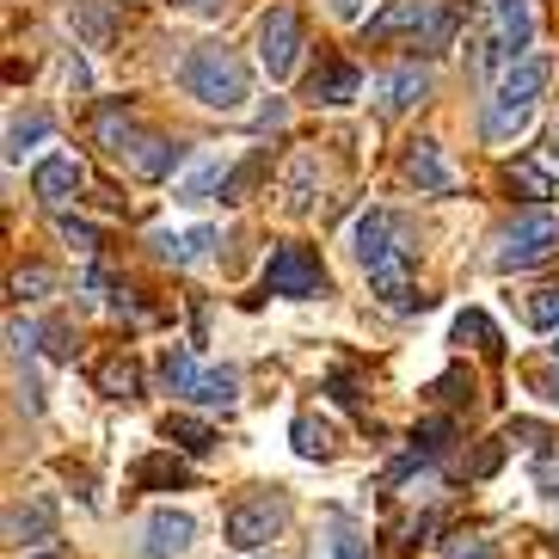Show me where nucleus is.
Wrapping results in <instances>:
<instances>
[{
    "label": "nucleus",
    "instance_id": "1",
    "mask_svg": "<svg viewBox=\"0 0 559 559\" xmlns=\"http://www.w3.org/2000/svg\"><path fill=\"white\" fill-rule=\"evenodd\" d=\"M179 81H185V93H191L198 105H210V111H240V105L252 99V74H247V62H240L228 44H203V50H191L185 68H179Z\"/></svg>",
    "mask_w": 559,
    "mask_h": 559
},
{
    "label": "nucleus",
    "instance_id": "2",
    "mask_svg": "<svg viewBox=\"0 0 559 559\" xmlns=\"http://www.w3.org/2000/svg\"><path fill=\"white\" fill-rule=\"evenodd\" d=\"M486 7V44H479V68L486 74H510L523 62L528 37H535V13L528 0H479Z\"/></svg>",
    "mask_w": 559,
    "mask_h": 559
},
{
    "label": "nucleus",
    "instance_id": "3",
    "mask_svg": "<svg viewBox=\"0 0 559 559\" xmlns=\"http://www.w3.org/2000/svg\"><path fill=\"white\" fill-rule=\"evenodd\" d=\"M559 252V222L547 210H528L516 215L504 228V240H498V271H535V264H547Z\"/></svg>",
    "mask_w": 559,
    "mask_h": 559
},
{
    "label": "nucleus",
    "instance_id": "4",
    "mask_svg": "<svg viewBox=\"0 0 559 559\" xmlns=\"http://www.w3.org/2000/svg\"><path fill=\"white\" fill-rule=\"evenodd\" d=\"M283 528H289V498H240V504L228 510V523H222V535H228V547H240V554H252V547L277 542Z\"/></svg>",
    "mask_w": 559,
    "mask_h": 559
},
{
    "label": "nucleus",
    "instance_id": "5",
    "mask_svg": "<svg viewBox=\"0 0 559 559\" xmlns=\"http://www.w3.org/2000/svg\"><path fill=\"white\" fill-rule=\"evenodd\" d=\"M259 62L271 81H289L301 62V19L296 7H271V13L259 19Z\"/></svg>",
    "mask_w": 559,
    "mask_h": 559
},
{
    "label": "nucleus",
    "instance_id": "6",
    "mask_svg": "<svg viewBox=\"0 0 559 559\" xmlns=\"http://www.w3.org/2000/svg\"><path fill=\"white\" fill-rule=\"evenodd\" d=\"M326 271L313 259V247H277L264 264V296H320Z\"/></svg>",
    "mask_w": 559,
    "mask_h": 559
},
{
    "label": "nucleus",
    "instance_id": "7",
    "mask_svg": "<svg viewBox=\"0 0 559 559\" xmlns=\"http://www.w3.org/2000/svg\"><path fill=\"white\" fill-rule=\"evenodd\" d=\"M191 542H198V516H191V510L160 504V510L142 516V559H179Z\"/></svg>",
    "mask_w": 559,
    "mask_h": 559
},
{
    "label": "nucleus",
    "instance_id": "8",
    "mask_svg": "<svg viewBox=\"0 0 559 559\" xmlns=\"http://www.w3.org/2000/svg\"><path fill=\"white\" fill-rule=\"evenodd\" d=\"M369 296H376L388 313H412L418 301H425L418 296V283H412V252H394L388 264L369 271Z\"/></svg>",
    "mask_w": 559,
    "mask_h": 559
},
{
    "label": "nucleus",
    "instance_id": "9",
    "mask_svg": "<svg viewBox=\"0 0 559 559\" xmlns=\"http://www.w3.org/2000/svg\"><path fill=\"white\" fill-rule=\"evenodd\" d=\"M357 264L362 271H376V264H388L394 252H406V240H400V222L388 210H369V215H357Z\"/></svg>",
    "mask_w": 559,
    "mask_h": 559
},
{
    "label": "nucleus",
    "instance_id": "10",
    "mask_svg": "<svg viewBox=\"0 0 559 559\" xmlns=\"http://www.w3.org/2000/svg\"><path fill=\"white\" fill-rule=\"evenodd\" d=\"M547 81H554V62H547V56H523V62H516L504 81H498V99H492V105H510V111H535V99L547 93Z\"/></svg>",
    "mask_w": 559,
    "mask_h": 559
},
{
    "label": "nucleus",
    "instance_id": "11",
    "mask_svg": "<svg viewBox=\"0 0 559 559\" xmlns=\"http://www.w3.org/2000/svg\"><path fill=\"white\" fill-rule=\"evenodd\" d=\"M7 542L13 547H44V542H56V504L44 492H32L25 498V504H13L7 510Z\"/></svg>",
    "mask_w": 559,
    "mask_h": 559
},
{
    "label": "nucleus",
    "instance_id": "12",
    "mask_svg": "<svg viewBox=\"0 0 559 559\" xmlns=\"http://www.w3.org/2000/svg\"><path fill=\"white\" fill-rule=\"evenodd\" d=\"M425 99H430V74L418 62L394 68V74H381V86H376V111L381 117H406L412 105H425Z\"/></svg>",
    "mask_w": 559,
    "mask_h": 559
},
{
    "label": "nucleus",
    "instance_id": "13",
    "mask_svg": "<svg viewBox=\"0 0 559 559\" xmlns=\"http://www.w3.org/2000/svg\"><path fill=\"white\" fill-rule=\"evenodd\" d=\"M406 179L418 185V191H430V198L461 191V173L443 160V148H437V142H412V148H406Z\"/></svg>",
    "mask_w": 559,
    "mask_h": 559
},
{
    "label": "nucleus",
    "instance_id": "14",
    "mask_svg": "<svg viewBox=\"0 0 559 559\" xmlns=\"http://www.w3.org/2000/svg\"><path fill=\"white\" fill-rule=\"evenodd\" d=\"M81 185H86V166L74 160V154H50V160H37V173H32V198L56 210V203H68Z\"/></svg>",
    "mask_w": 559,
    "mask_h": 559
},
{
    "label": "nucleus",
    "instance_id": "15",
    "mask_svg": "<svg viewBox=\"0 0 559 559\" xmlns=\"http://www.w3.org/2000/svg\"><path fill=\"white\" fill-rule=\"evenodd\" d=\"M68 25H74V37H81L86 50H111L117 44V7L111 0H74Z\"/></svg>",
    "mask_w": 559,
    "mask_h": 559
},
{
    "label": "nucleus",
    "instance_id": "16",
    "mask_svg": "<svg viewBox=\"0 0 559 559\" xmlns=\"http://www.w3.org/2000/svg\"><path fill=\"white\" fill-rule=\"evenodd\" d=\"M228 173H234V166L222 160V154H203V160L191 166V173H185V179H173V198H179V203L222 198V185H228Z\"/></svg>",
    "mask_w": 559,
    "mask_h": 559
},
{
    "label": "nucleus",
    "instance_id": "17",
    "mask_svg": "<svg viewBox=\"0 0 559 559\" xmlns=\"http://www.w3.org/2000/svg\"><path fill=\"white\" fill-rule=\"evenodd\" d=\"M362 93V74L350 62H326V68H313V81H308V99L320 105H350Z\"/></svg>",
    "mask_w": 559,
    "mask_h": 559
},
{
    "label": "nucleus",
    "instance_id": "18",
    "mask_svg": "<svg viewBox=\"0 0 559 559\" xmlns=\"http://www.w3.org/2000/svg\"><path fill=\"white\" fill-rule=\"evenodd\" d=\"M313 185H320V148H301L283 173V210H313Z\"/></svg>",
    "mask_w": 559,
    "mask_h": 559
},
{
    "label": "nucleus",
    "instance_id": "19",
    "mask_svg": "<svg viewBox=\"0 0 559 559\" xmlns=\"http://www.w3.org/2000/svg\"><path fill=\"white\" fill-rule=\"evenodd\" d=\"M425 25H430L425 0H394L388 13L369 19V44H388V37H400V32H425Z\"/></svg>",
    "mask_w": 559,
    "mask_h": 559
},
{
    "label": "nucleus",
    "instance_id": "20",
    "mask_svg": "<svg viewBox=\"0 0 559 559\" xmlns=\"http://www.w3.org/2000/svg\"><path fill=\"white\" fill-rule=\"evenodd\" d=\"M215 247V228H185V234H154V252H160L166 264H198L210 259Z\"/></svg>",
    "mask_w": 559,
    "mask_h": 559
},
{
    "label": "nucleus",
    "instance_id": "21",
    "mask_svg": "<svg viewBox=\"0 0 559 559\" xmlns=\"http://www.w3.org/2000/svg\"><path fill=\"white\" fill-rule=\"evenodd\" d=\"M185 400H191V406H210V412L215 406L228 412L234 400H240V376H234V369H198V381H191Z\"/></svg>",
    "mask_w": 559,
    "mask_h": 559
},
{
    "label": "nucleus",
    "instance_id": "22",
    "mask_svg": "<svg viewBox=\"0 0 559 559\" xmlns=\"http://www.w3.org/2000/svg\"><path fill=\"white\" fill-rule=\"evenodd\" d=\"M142 142H148V135H135V123L123 111H99V148L111 154V160H135V148H142Z\"/></svg>",
    "mask_w": 559,
    "mask_h": 559
},
{
    "label": "nucleus",
    "instance_id": "23",
    "mask_svg": "<svg viewBox=\"0 0 559 559\" xmlns=\"http://www.w3.org/2000/svg\"><path fill=\"white\" fill-rule=\"evenodd\" d=\"M99 394L105 400H135L142 394V369H135V357H105L99 362Z\"/></svg>",
    "mask_w": 559,
    "mask_h": 559
},
{
    "label": "nucleus",
    "instance_id": "24",
    "mask_svg": "<svg viewBox=\"0 0 559 559\" xmlns=\"http://www.w3.org/2000/svg\"><path fill=\"white\" fill-rule=\"evenodd\" d=\"M44 135H50V117H44V111H19L13 123H7V166H19V160H25V148H37Z\"/></svg>",
    "mask_w": 559,
    "mask_h": 559
},
{
    "label": "nucleus",
    "instance_id": "25",
    "mask_svg": "<svg viewBox=\"0 0 559 559\" xmlns=\"http://www.w3.org/2000/svg\"><path fill=\"white\" fill-rule=\"evenodd\" d=\"M179 160L185 154L173 148V142H160V135H148V142H142V148H135V179H166V173H179Z\"/></svg>",
    "mask_w": 559,
    "mask_h": 559
},
{
    "label": "nucleus",
    "instance_id": "26",
    "mask_svg": "<svg viewBox=\"0 0 559 559\" xmlns=\"http://www.w3.org/2000/svg\"><path fill=\"white\" fill-rule=\"evenodd\" d=\"M289 437H296V455H308V461L332 455V425L326 418H313V412H301L296 425H289Z\"/></svg>",
    "mask_w": 559,
    "mask_h": 559
},
{
    "label": "nucleus",
    "instance_id": "27",
    "mask_svg": "<svg viewBox=\"0 0 559 559\" xmlns=\"http://www.w3.org/2000/svg\"><path fill=\"white\" fill-rule=\"evenodd\" d=\"M135 486H185V479H191V467H185L179 455H173V449H166V455H148V461H135Z\"/></svg>",
    "mask_w": 559,
    "mask_h": 559
},
{
    "label": "nucleus",
    "instance_id": "28",
    "mask_svg": "<svg viewBox=\"0 0 559 559\" xmlns=\"http://www.w3.org/2000/svg\"><path fill=\"white\" fill-rule=\"evenodd\" d=\"M56 271L50 264H25V271H13V283H7V296L13 301H44V296H56Z\"/></svg>",
    "mask_w": 559,
    "mask_h": 559
},
{
    "label": "nucleus",
    "instance_id": "29",
    "mask_svg": "<svg viewBox=\"0 0 559 559\" xmlns=\"http://www.w3.org/2000/svg\"><path fill=\"white\" fill-rule=\"evenodd\" d=\"M191 381H198V362H191V350H185V345H173L160 357V388L185 400V394H191Z\"/></svg>",
    "mask_w": 559,
    "mask_h": 559
},
{
    "label": "nucleus",
    "instance_id": "30",
    "mask_svg": "<svg viewBox=\"0 0 559 559\" xmlns=\"http://www.w3.org/2000/svg\"><path fill=\"white\" fill-rule=\"evenodd\" d=\"M455 338H461V345L474 338V350H486V357H498V350H504V338H498V326H492V320H486L479 308H467V313L455 320Z\"/></svg>",
    "mask_w": 559,
    "mask_h": 559
},
{
    "label": "nucleus",
    "instance_id": "31",
    "mask_svg": "<svg viewBox=\"0 0 559 559\" xmlns=\"http://www.w3.org/2000/svg\"><path fill=\"white\" fill-rule=\"evenodd\" d=\"M264 166H271V154H252V160L247 166H234V173H228V185H222V203H247L252 198V185H259L264 179Z\"/></svg>",
    "mask_w": 559,
    "mask_h": 559
},
{
    "label": "nucleus",
    "instance_id": "32",
    "mask_svg": "<svg viewBox=\"0 0 559 559\" xmlns=\"http://www.w3.org/2000/svg\"><path fill=\"white\" fill-rule=\"evenodd\" d=\"M528 117H535V111H510V105H492L479 130H486V142H510V135H523V130H528Z\"/></svg>",
    "mask_w": 559,
    "mask_h": 559
},
{
    "label": "nucleus",
    "instance_id": "33",
    "mask_svg": "<svg viewBox=\"0 0 559 559\" xmlns=\"http://www.w3.org/2000/svg\"><path fill=\"white\" fill-rule=\"evenodd\" d=\"M523 320L535 332H559V289H535V296L523 301Z\"/></svg>",
    "mask_w": 559,
    "mask_h": 559
},
{
    "label": "nucleus",
    "instance_id": "34",
    "mask_svg": "<svg viewBox=\"0 0 559 559\" xmlns=\"http://www.w3.org/2000/svg\"><path fill=\"white\" fill-rule=\"evenodd\" d=\"M166 437L179 449H191V455H203V449H215V430L198 425V418H166Z\"/></svg>",
    "mask_w": 559,
    "mask_h": 559
},
{
    "label": "nucleus",
    "instance_id": "35",
    "mask_svg": "<svg viewBox=\"0 0 559 559\" xmlns=\"http://www.w3.org/2000/svg\"><path fill=\"white\" fill-rule=\"evenodd\" d=\"M449 437H455V425H449V418H430V425L418 430V437H412V455H418V461L443 455V449H449Z\"/></svg>",
    "mask_w": 559,
    "mask_h": 559
},
{
    "label": "nucleus",
    "instance_id": "36",
    "mask_svg": "<svg viewBox=\"0 0 559 559\" xmlns=\"http://www.w3.org/2000/svg\"><path fill=\"white\" fill-rule=\"evenodd\" d=\"M510 191H523V198H535V203H542V198H554V185H547V173H542V166H528V160H516V166H510Z\"/></svg>",
    "mask_w": 559,
    "mask_h": 559
},
{
    "label": "nucleus",
    "instance_id": "37",
    "mask_svg": "<svg viewBox=\"0 0 559 559\" xmlns=\"http://www.w3.org/2000/svg\"><path fill=\"white\" fill-rule=\"evenodd\" d=\"M449 37H455V7H430V25L418 32L425 50H449Z\"/></svg>",
    "mask_w": 559,
    "mask_h": 559
},
{
    "label": "nucleus",
    "instance_id": "38",
    "mask_svg": "<svg viewBox=\"0 0 559 559\" xmlns=\"http://www.w3.org/2000/svg\"><path fill=\"white\" fill-rule=\"evenodd\" d=\"M44 350H50L56 362H74V326H68V320H50V326H44Z\"/></svg>",
    "mask_w": 559,
    "mask_h": 559
},
{
    "label": "nucleus",
    "instance_id": "39",
    "mask_svg": "<svg viewBox=\"0 0 559 559\" xmlns=\"http://www.w3.org/2000/svg\"><path fill=\"white\" fill-rule=\"evenodd\" d=\"M56 234H62L68 247H81V252H99V234L86 228V222H74V215H56Z\"/></svg>",
    "mask_w": 559,
    "mask_h": 559
},
{
    "label": "nucleus",
    "instance_id": "40",
    "mask_svg": "<svg viewBox=\"0 0 559 559\" xmlns=\"http://www.w3.org/2000/svg\"><path fill=\"white\" fill-rule=\"evenodd\" d=\"M332 559H369V542L357 528H332Z\"/></svg>",
    "mask_w": 559,
    "mask_h": 559
},
{
    "label": "nucleus",
    "instance_id": "41",
    "mask_svg": "<svg viewBox=\"0 0 559 559\" xmlns=\"http://www.w3.org/2000/svg\"><path fill=\"white\" fill-rule=\"evenodd\" d=\"M535 492H542V498H559V455L535 461Z\"/></svg>",
    "mask_w": 559,
    "mask_h": 559
},
{
    "label": "nucleus",
    "instance_id": "42",
    "mask_svg": "<svg viewBox=\"0 0 559 559\" xmlns=\"http://www.w3.org/2000/svg\"><path fill=\"white\" fill-rule=\"evenodd\" d=\"M504 443H547V425H535V418H516V425L504 430Z\"/></svg>",
    "mask_w": 559,
    "mask_h": 559
},
{
    "label": "nucleus",
    "instance_id": "43",
    "mask_svg": "<svg viewBox=\"0 0 559 559\" xmlns=\"http://www.w3.org/2000/svg\"><path fill=\"white\" fill-rule=\"evenodd\" d=\"M332 7V19H345V25H357L362 13H369V0H326Z\"/></svg>",
    "mask_w": 559,
    "mask_h": 559
},
{
    "label": "nucleus",
    "instance_id": "44",
    "mask_svg": "<svg viewBox=\"0 0 559 559\" xmlns=\"http://www.w3.org/2000/svg\"><path fill=\"white\" fill-rule=\"evenodd\" d=\"M283 117H289V111H283V105H277V99H271V105H264V111H259V130H277Z\"/></svg>",
    "mask_w": 559,
    "mask_h": 559
},
{
    "label": "nucleus",
    "instance_id": "45",
    "mask_svg": "<svg viewBox=\"0 0 559 559\" xmlns=\"http://www.w3.org/2000/svg\"><path fill=\"white\" fill-rule=\"evenodd\" d=\"M173 7H185V13H210V7H222V0H173Z\"/></svg>",
    "mask_w": 559,
    "mask_h": 559
},
{
    "label": "nucleus",
    "instance_id": "46",
    "mask_svg": "<svg viewBox=\"0 0 559 559\" xmlns=\"http://www.w3.org/2000/svg\"><path fill=\"white\" fill-rule=\"evenodd\" d=\"M455 559H492V547H486V542H474V547H461Z\"/></svg>",
    "mask_w": 559,
    "mask_h": 559
},
{
    "label": "nucleus",
    "instance_id": "47",
    "mask_svg": "<svg viewBox=\"0 0 559 559\" xmlns=\"http://www.w3.org/2000/svg\"><path fill=\"white\" fill-rule=\"evenodd\" d=\"M547 160L559 166V123H554V130H547Z\"/></svg>",
    "mask_w": 559,
    "mask_h": 559
},
{
    "label": "nucleus",
    "instance_id": "48",
    "mask_svg": "<svg viewBox=\"0 0 559 559\" xmlns=\"http://www.w3.org/2000/svg\"><path fill=\"white\" fill-rule=\"evenodd\" d=\"M542 394H547V400H554V406H559V376H542Z\"/></svg>",
    "mask_w": 559,
    "mask_h": 559
},
{
    "label": "nucleus",
    "instance_id": "49",
    "mask_svg": "<svg viewBox=\"0 0 559 559\" xmlns=\"http://www.w3.org/2000/svg\"><path fill=\"white\" fill-rule=\"evenodd\" d=\"M25 559H68L62 547H37V554H25Z\"/></svg>",
    "mask_w": 559,
    "mask_h": 559
},
{
    "label": "nucleus",
    "instance_id": "50",
    "mask_svg": "<svg viewBox=\"0 0 559 559\" xmlns=\"http://www.w3.org/2000/svg\"><path fill=\"white\" fill-rule=\"evenodd\" d=\"M547 350H554V362H559V332H554V345H547Z\"/></svg>",
    "mask_w": 559,
    "mask_h": 559
}]
</instances>
